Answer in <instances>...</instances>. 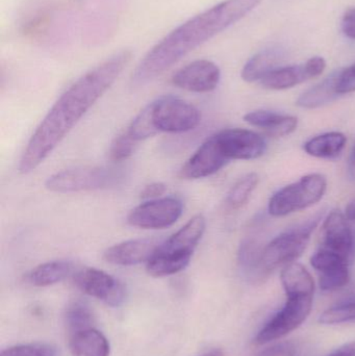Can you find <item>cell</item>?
<instances>
[{
  "mask_svg": "<svg viewBox=\"0 0 355 356\" xmlns=\"http://www.w3.org/2000/svg\"><path fill=\"white\" fill-rule=\"evenodd\" d=\"M348 175L352 179L355 180V143L348 161Z\"/></svg>",
  "mask_w": 355,
  "mask_h": 356,
  "instance_id": "74e56055",
  "label": "cell"
},
{
  "mask_svg": "<svg viewBox=\"0 0 355 356\" xmlns=\"http://www.w3.org/2000/svg\"><path fill=\"white\" fill-rule=\"evenodd\" d=\"M345 217L349 221H355V198L352 199L345 209Z\"/></svg>",
  "mask_w": 355,
  "mask_h": 356,
  "instance_id": "f35d334b",
  "label": "cell"
},
{
  "mask_svg": "<svg viewBox=\"0 0 355 356\" xmlns=\"http://www.w3.org/2000/svg\"><path fill=\"white\" fill-rule=\"evenodd\" d=\"M260 177L252 172L238 180L229 192L226 197L227 207L231 209H239L249 200L252 192L258 186Z\"/></svg>",
  "mask_w": 355,
  "mask_h": 356,
  "instance_id": "d4e9b609",
  "label": "cell"
},
{
  "mask_svg": "<svg viewBox=\"0 0 355 356\" xmlns=\"http://www.w3.org/2000/svg\"><path fill=\"white\" fill-rule=\"evenodd\" d=\"M162 242L156 238L124 241L106 249L104 259L116 266H135L147 263Z\"/></svg>",
  "mask_w": 355,
  "mask_h": 356,
  "instance_id": "2e32d148",
  "label": "cell"
},
{
  "mask_svg": "<svg viewBox=\"0 0 355 356\" xmlns=\"http://www.w3.org/2000/svg\"><path fill=\"white\" fill-rule=\"evenodd\" d=\"M183 205L176 197L147 200L131 209L127 222L141 229H164L176 223L183 215Z\"/></svg>",
  "mask_w": 355,
  "mask_h": 356,
  "instance_id": "9c48e42d",
  "label": "cell"
},
{
  "mask_svg": "<svg viewBox=\"0 0 355 356\" xmlns=\"http://www.w3.org/2000/svg\"><path fill=\"white\" fill-rule=\"evenodd\" d=\"M263 0H224L185 21L147 52L133 75V83L145 85L183 56L222 33L256 10Z\"/></svg>",
  "mask_w": 355,
  "mask_h": 356,
  "instance_id": "7a4b0ae2",
  "label": "cell"
},
{
  "mask_svg": "<svg viewBox=\"0 0 355 356\" xmlns=\"http://www.w3.org/2000/svg\"><path fill=\"white\" fill-rule=\"evenodd\" d=\"M327 180L320 173H312L286 186L271 197L268 211L273 217H285L316 204L324 196Z\"/></svg>",
  "mask_w": 355,
  "mask_h": 356,
  "instance_id": "277c9868",
  "label": "cell"
},
{
  "mask_svg": "<svg viewBox=\"0 0 355 356\" xmlns=\"http://www.w3.org/2000/svg\"><path fill=\"white\" fill-rule=\"evenodd\" d=\"M319 322L324 325L355 323V296L331 305L321 314Z\"/></svg>",
  "mask_w": 355,
  "mask_h": 356,
  "instance_id": "4316f807",
  "label": "cell"
},
{
  "mask_svg": "<svg viewBox=\"0 0 355 356\" xmlns=\"http://www.w3.org/2000/svg\"><path fill=\"white\" fill-rule=\"evenodd\" d=\"M56 350L52 345L45 343H31L17 345L2 351L0 356H56Z\"/></svg>",
  "mask_w": 355,
  "mask_h": 356,
  "instance_id": "1f68e13d",
  "label": "cell"
},
{
  "mask_svg": "<svg viewBox=\"0 0 355 356\" xmlns=\"http://www.w3.org/2000/svg\"><path fill=\"white\" fill-rule=\"evenodd\" d=\"M69 348L73 356H110V343L102 332L94 327L72 332Z\"/></svg>",
  "mask_w": 355,
  "mask_h": 356,
  "instance_id": "e0dca14e",
  "label": "cell"
},
{
  "mask_svg": "<svg viewBox=\"0 0 355 356\" xmlns=\"http://www.w3.org/2000/svg\"><path fill=\"white\" fill-rule=\"evenodd\" d=\"M131 51L121 50L79 77L42 119L21 156V175L35 171L60 145L90 108L114 85L131 60Z\"/></svg>",
  "mask_w": 355,
  "mask_h": 356,
  "instance_id": "6da1fadb",
  "label": "cell"
},
{
  "mask_svg": "<svg viewBox=\"0 0 355 356\" xmlns=\"http://www.w3.org/2000/svg\"><path fill=\"white\" fill-rule=\"evenodd\" d=\"M321 217L322 216H317L297 228L279 234L263 249V267L268 276L273 270L294 263L298 257H302L310 242L311 234L318 225Z\"/></svg>",
  "mask_w": 355,
  "mask_h": 356,
  "instance_id": "8992f818",
  "label": "cell"
},
{
  "mask_svg": "<svg viewBox=\"0 0 355 356\" xmlns=\"http://www.w3.org/2000/svg\"><path fill=\"white\" fill-rule=\"evenodd\" d=\"M206 227L204 216L196 215L168 240L163 241L146 263L148 274L154 277H166L185 270L204 236Z\"/></svg>",
  "mask_w": 355,
  "mask_h": 356,
  "instance_id": "3957f363",
  "label": "cell"
},
{
  "mask_svg": "<svg viewBox=\"0 0 355 356\" xmlns=\"http://www.w3.org/2000/svg\"><path fill=\"white\" fill-rule=\"evenodd\" d=\"M355 92V64L340 70L338 79V93L341 95Z\"/></svg>",
  "mask_w": 355,
  "mask_h": 356,
  "instance_id": "d6a6232c",
  "label": "cell"
},
{
  "mask_svg": "<svg viewBox=\"0 0 355 356\" xmlns=\"http://www.w3.org/2000/svg\"><path fill=\"white\" fill-rule=\"evenodd\" d=\"M256 356H298V349L291 342H281L265 349Z\"/></svg>",
  "mask_w": 355,
  "mask_h": 356,
  "instance_id": "836d02e7",
  "label": "cell"
},
{
  "mask_svg": "<svg viewBox=\"0 0 355 356\" xmlns=\"http://www.w3.org/2000/svg\"><path fill=\"white\" fill-rule=\"evenodd\" d=\"M75 272L76 266L73 261L60 259L37 266L26 274L25 280L31 286L44 288L63 282L69 276L74 275Z\"/></svg>",
  "mask_w": 355,
  "mask_h": 356,
  "instance_id": "ac0fdd59",
  "label": "cell"
},
{
  "mask_svg": "<svg viewBox=\"0 0 355 356\" xmlns=\"http://www.w3.org/2000/svg\"><path fill=\"white\" fill-rule=\"evenodd\" d=\"M349 280V266H342V267L320 273L319 284L321 290L336 291L345 286Z\"/></svg>",
  "mask_w": 355,
  "mask_h": 356,
  "instance_id": "f546056e",
  "label": "cell"
},
{
  "mask_svg": "<svg viewBox=\"0 0 355 356\" xmlns=\"http://www.w3.org/2000/svg\"><path fill=\"white\" fill-rule=\"evenodd\" d=\"M156 133L183 134L199 125L201 114L193 104L174 96H164L148 104Z\"/></svg>",
  "mask_w": 355,
  "mask_h": 356,
  "instance_id": "52a82bcc",
  "label": "cell"
},
{
  "mask_svg": "<svg viewBox=\"0 0 355 356\" xmlns=\"http://www.w3.org/2000/svg\"><path fill=\"white\" fill-rule=\"evenodd\" d=\"M320 248L327 249L349 259L354 248V234L345 213L333 209L327 216L321 230Z\"/></svg>",
  "mask_w": 355,
  "mask_h": 356,
  "instance_id": "9a60e30c",
  "label": "cell"
},
{
  "mask_svg": "<svg viewBox=\"0 0 355 356\" xmlns=\"http://www.w3.org/2000/svg\"><path fill=\"white\" fill-rule=\"evenodd\" d=\"M327 356H355V342L343 345Z\"/></svg>",
  "mask_w": 355,
  "mask_h": 356,
  "instance_id": "8d00e7d4",
  "label": "cell"
},
{
  "mask_svg": "<svg viewBox=\"0 0 355 356\" xmlns=\"http://www.w3.org/2000/svg\"><path fill=\"white\" fill-rule=\"evenodd\" d=\"M220 79V68L214 62L197 60L177 70L171 81L179 89L193 93H208L218 87Z\"/></svg>",
  "mask_w": 355,
  "mask_h": 356,
  "instance_id": "7c38bea8",
  "label": "cell"
},
{
  "mask_svg": "<svg viewBox=\"0 0 355 356\" xmlns=\"http://www.w3.org/2000/svg\"><path fill=\"white\" fill-rule=\"evenodd\" d=\"M94 316L87 303L75 300L69 303L65 313V324L70 334L77 330L93 327Z\"/></svg>",
  "mask_w": 355,
  "mask_h": 356,
  "instance_id": "484cf974",
  "label": "cell"
},
{
  "mask_svg": "<svg viewBox=\"0 0 355 356\" xmlns=\"http://www.w3.org/2000/svg\"><path fill=\"white\" fill-rule=\"evenodd\" d=\"M229 162L216 137L213 136L185 162L179 175L185 179L208 177L220 171Z\"/></svg>",
  "mask_w": 355,
  "mask_h": 356,
  "instance_id": "5bb4252c",
  "label": "cell"
},
{
  "mask_svg": "<svg viewBox=\"0 0 355 356\" xmlns=\"http://www.w3.org/2000/svg\"><path fill=\"white\" fill-rule=\"evenodd\" d=\"M327 62L322 56H314L302 65L281 67L271 71L261 81L269 90H287L296 87L308 79H316L324 72Z\"/></svg>",
  "mask_w": 355,
  "mask_h": 356,
  "instance_id": "4fadbf2b",
  "label": "cell"
},
{
  "mask_svg": "<svg viewBox=\"0 0 355 356\" xmlns=\"http://www.w3.org/2000/svg\"><path fill=\"white\" fill-rule=\"evenodd\" d=\"M311 264L319 273H322L342 266H349V259L327 249L320 248L311 257Z\"/></svg>",
  "mask_w": 355,
  "mask_h": 356,
  "instance_id": "f1b7e54d",
  "label": "cell"
},
{
  "mask_svg": "<svg viewBox=\"0 0 355 356\" xmlns=\"http://www.w3.org/2000/svg\"><path fill=\"white\" fill-rule=\"evenodd\" d=\"M283 58V52L279 49H265L258 52L242 69V79L247 83L262 81L271 71L277 68Z\"/></svg>",
  "mask_w": 355,
  "mask_h": 356,
  "instance_id": "7402d4cb",
  "label": "cell"
},
{
  "mask_svg": "<svg viewBox=\"0 0 355 356\" xmlns=\"http://www.w3.org/2000/svg\"><path fill=\"white\" fill-rule=\"evenodd\" d=\"M263 249L251 238L244 240L238 252V264L246 280L249 282H262L268 277L262 264Z\"/></svg>",
  "mask_w": 355,
  "mask_h": 356,
  "instance_id": "ffe728a7",
  "label": "cell"
},
{
  "mask_svg": "<svg viewBox=\"0 0 355 356\" xmlns=\"http://www.w3.org/2000/svg\"><path fill=\"white\" fill-rule=\"evenodd\" d=\"M313 299V294H287L285 305L258 332L254 343L268 344L299 327L312 311Z\"/></svg>",
  "mask_w": 355,
  "mask_h": 356,
  "instance_id": "ba28073f",
  "label": "cell"
},
{
  "mask_svg": "<svg viewBox=\"0 0 355 356\" xmlns=\"http://www.w3.org/2000/svg\"><path fill=\"white\" fill-rule=\"evenodd\" d=\"M72 277L75 286L79 290L110 307H120L126 299L124 284L102 270L83 268L76 270Z\"/></svg>",
  "mask_w": 355,
  "mask_h": 356,
  "instance_id": "30bf717a",
  "label": "cell"
},
{
  "mask_svg": "<svg viewBox=\"0 0 355 356\" xmlns=\"http://www.w3.org/2000/svg\"><path fill=\"white\" fill-rule=\"evenodd\" d=\"M200 356H224V353L219 349H214V350L208 351V353Z\"/></svg>",
  "mask_w": 355,
  "mask_h": 356,
  "instance_id": "ab89813d",
  "label": "cell"
},
{
  "mask_svg": "<svg viewBox=\"0 0 355 356\" xmlns=\"http://www.w3.org/2000/svg\"><path fill=\"white\" fill-rule=\"evenodd\" d=\"M126 133L129 134L133 139H135L138 143L158 135L156 129H154V124H152L151 117H150L148 106L143 108V110L138 114V116L131 121Z\"/></svg>",
  "mask_w": 355,
  "mask_h": 356,
  "instance_id": "83f0119b",
  "label": "cell"
},
{
  "mask_svg": "<svg viewBox=\"0 0 355 356\" xmlns=\"http://www.w3.org/2000/svg\"><path fill=\"white\" fill-rule=\"evenodd\" d=\"M340 70L331 73L318 85L308 89L298 98L296 104L304 108H317L333 102L339 97L338 93V79Z\"/></svg>",
  "mask_w": 355,
  "mask_h": 356,
  "instance_id": "44dd1931",
  "label": "cell"
},
{
  "mask_svg": "<svg viewBox=\"0 0 355 356\" xmlns=\"http://www.w3.org/2000/svg\"><path fill=\"white\" fill-rule=\"evenodd\" d=\"M138 145H139V143L135 139H133L126 131H124V133L118 136L110 145V160L118 163L127 160L135 154Z\"/></svg>",
  "mask_w": 355,
  "mask_h": 356,
  "instance_id": "4dcf8cb0",
  "label": "cell"
},
{
  "mask_svg": "<svg viewBox=\"0 0 355 356\" xmlns=\"http://www.w3.org/2000/svg\"><path fill=\"white\" fill-rule=\"evenodd\" d=\"M342 31L349 39L355 40V8H349L342 19Z\"/></svg>",
  "mask_w": 355,
  "mask_h": 356,
  "instance_id": "d590c367",
  "label": "cell"
},
{
  "mask_svg": "<svg viewBox=\"0 0 355 356\" xmlns=\"http://www.w3.org/2000/svg\"><path fill=\"white\" fill-rule=\"evenodd\" d=\"M215 137L229 161L256 160L266 152L265 140L258 134L248 129H224Z\"/></svg>",
  "mask_w": 355,
  "mask_h": 356,
  "instance_id": "8fae6325",
  "label": "cell"
},
{
  "mask_svg": "<svg viewBox=\"0 0 355 356\" xmlns=\"http://www.w3.org/2000/svg\"><path fill=\"white\" fill-rule=\"evenodd\" d=\"M166 191V184L163 182H152L144 186L143 190L140 193V197L145 200H154V199L160 198Z\"/></svg>",
  "mask_w": 355,
  "mask_h": 356,
  "instance_id": "e575fe53",
  "label": "cell"
},
{
  "mask_svg": "<svg viewBox=\"0 0 355 356\" xmlns=\"http://www.w3.org/2000/svg\"><path fill=\"white\" fill-rule=\"evenodd\" d=\"M347 139L339 131L323 134L312 138L304 144V149L308 156L318 159H336L345 148Z\"/></svg>",
  "mask_w": 355,
  "mask_h": 356,
  "instance_id": "603a6c76",
  "label": "cell"
},
{
  "mask_svg": "<svg viewBox=\"0 0 355 356\" xmlns=\"http://www.w3.org/2000/svg\"><path fill=\"white\" fill-rule=\"evenodd\" d=\"M281 280L286 295H314V280H313L310 272L300 264L292 263L285 266L281 271Z\"/></svg>",
  "mask_w": 355,
  "mask_h": 356,
  "instance_id": "cb8c5ba5",
  "label": "cell"
},
{
  "mask_svg": "<svg viewBox=\"0 0 355 356\" xmlns=\"http://www.w3.org/2000/svg\"><path fill=\"white\" fill-rule=\"evenodd\" d=\"M244 121L252 127L265 129L270 136L283 137L297 129L298 119L290 115L277 114L269 111H254L244 116Z\"/></svg>",
  "mask_w": 355,
  "mask_h": 356,
  "instance_id": "d6986e66",
  "label": "cell"
},
{
  "mask_svg": "<svg viewBox=\"0 0 355 356\" xmlns=\"http://www.w3.org/2000/svg\"><path fill=\"white\" fill-rule=\"evenodd\" d=\"M123 173L108 167H77L66 169L48 177L45 188L50 192L79 193L104 190L120 184Z\"/></svg>",
  "mask_w": 355,
  "mask_h": 356,
  "instance_id": "5b68a950",
  "label": "cell"
}]
</instances>
